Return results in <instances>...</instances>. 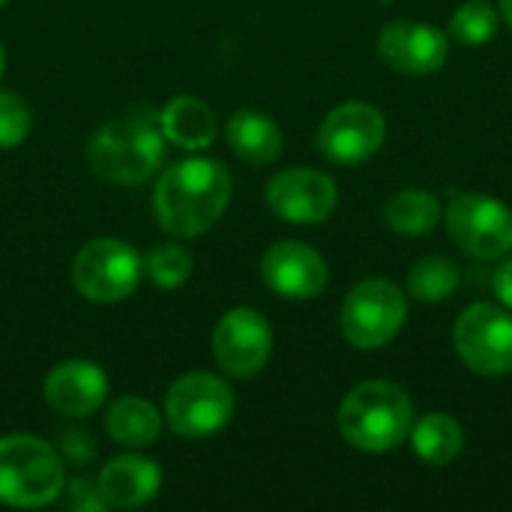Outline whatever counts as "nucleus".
I'll list each match as a JSON object with an SVG mask.
<instances>
[{
	"label": "nucleus",
	"instance_id": "nucleus-19",
	"mask_svg": "<svg viewBox=\"0 0 512 512\" xmlns=\"http://www.w3.org/2000/svg\"><path fill=\"white\" fill-rule=\"evenodd\" d=\"M408 441H411L417 459H423L432 468H447L462 456L465 432H462L459 420H453L450 414L432 411L411 426Z\"/></svg>",
	"mask_w": 512,
	"mask_h": 512
},
{
	"label": "nucleus",
	"instance_id": "nucleus-16",
	"mask_svg": "<svg viewBox=\"0 0 512 512\" xmlns=\"http://www.w3.org/2000/svg\"><path fill=\"white\" fill-rule=\"evenodd\" d=\"M162 486V471L153 459L120 456L111 459L96 480V489L108 510H135L156 498Z\"/></svg>",
	"mask_w": 512,
	"mask_h": 512
},
{
	"label": "nucleus",
	"instance_id": "nucleus-12",
	"mask_svg": "<svg viewBox=\"0 0 512 512\" xmlns=\"http://www.w3.org/2000/svg\"><path fill=\"white\" fill-rule=\"evenodd\" d=\"M339 204L336 183L315 168H288L267 183V207L291 225H321Z\"/></svg>",
	"mask_w": 512,
	"mask_h": 512
},
{
	"label": "nucleus",
	"instance_id": "nucleus-6",
	"mask_svg": "<svg viewBox=\"0 0 512 512\" xmlns=\"http://www.w3.org/2000/svg\"><path fill=\"white\" fill-rule=\"evenodd\" d=\"M144 276L141 255L111 237L90 240L72 258V285L90 303H120L126 300Z\"/></svg>",
	"mask_w": 512,
	"mask_h": 512
},
{
	"label": "nucleus",
	"instance_id": "nucleus-3",
	"mask_svg": "<svg viewBox=\"0 0 512 512\" xmlns=\"http://www.w3.org/2000/svg\"><path fill=\"white\" fill-rule=\"evenodd\" d=\"M342 438L363 453H390L408 441L414 405L393 381H363L339 405Z\"/></svg>",
	"mask_w": 512,
	"mask_h": 512
},
{
	"label": "nucleus",
	"instance_id": "nucleus-21",
	"mask_svg": "<svg viewBox=\"0 0 512 512\" xmlns=\"http://www.w3.org/2000/svg\"><path fill=\"white\" fill-rule=\"evenodd\" d=\"M441 216H444V207H441L438 195H432L426 189H405V192L393 195L384 210L390 231H396L402 237L432 234L438 228Z\"/></svg>",
	"mask_w": 512,
	"mask_h": 512
},
{
	"label": "nucleus",
	"instance_id": "nucleus-1",
	"mask_svg": "<svg viewBox=\"0 0 512 512\" xmlns=\"http://www.w3.org/2000/svg\"><path fill=\"white\" fill-rule=\"evenodd\" d=\"M231 174L216 159H183L162 171L153 189V210L159 225L174 237L207 234L231 201Z\"/></svg>",
	"mask_w": 512,
	"mask_h": 512
},
{
	"label": "nucleus",
	"instance_id": "nucleus-10",
	"mask_svg": "<svg viewBox=\"0 0 512 512\" xmlns=\"http://www.w3.org/2000/svg\"><path fill=\"white\" fill-rule=\"evenodd\" d=\"M384 138L387 120L375 105L342 102L324 117L318 129V150L336 165H360L384 147Z\"/></svg>",
	"mask_w": 512,
	"mask_h": 512
},
{
	"label": "nucleus",
	"instance_id": "nucleus-4",
	"mask_svg": "<svg viewBox=\"0 0 512 512\" xmlns=\"http://www.w3.org/2000/svg\"><path fill=\"white\" fill-rule=\"evenodd\" d=\"M66 483L63 459L36 435L0 438V504L39 510L60 498Z\"/></svg>",
	"mask_w": 512,
	"mask_h": 512
},
{
	"label": "nucleus",
	"instance_id": "nucleus-26",
	"mask_svg": "<svg viewBox=\"0 0 512 512\" xmlns=\"http://www.w3.org/2000/svg\"><path fill=\"white\" fill-rule=\"evenodd\" d=\"M63 492H66V510L72 512H105V501L99 495V489L87 480H72L69 486L63 483Z\"/></svg>",
	"mask_w": 512,
	"mask_h": 512
},
{
	"label": "nucleus",
	"instance_id": "nucleus-9",
	"mask_svg": "<svg viewBox=\"0 0 512 512\" xmlns=\"http://www.w3.org/2000/svg\"><path fill=\"white\" fill-rule=\"evenodd\" d=\"M453 342L471 372L483 378L512 372V315L504 309L492 303L468 306L453 327Z\"/></svg>",
	"mask_w": 512,
	"mask_h": 512
},
{
	"label": "nucleus",
	"instance_id": "nucleus-25",
	"mask_svg": "<svg viewBox=\"0 0 512 512\" xmlns=\"http://www.w3.org/2000/svg\"><path fill=\"white\" fill-rule=\"evenodd\" d=\"M33 117L18 93L0 90V147H18L30 135Z\"/></svg>",
	"mask_w": 512,
	"mask_h": 512
},
{
	"label": "nucleus",
	"instance_id": "nucleus-8",
	"mask_svg": "<svg viewBox=\"0 0 512 512\" xmlns=\"http://www.w3.org/2000/svg\"><path fill=\"white\" fill-rule=\"evenodd\" d=\"M447 231L477 261H495L512 252V210L492 195H456L447 207Z\"/></svg>",
	"mask_w": 512,
	"mask_h": 512
},
{
	"label": "nucleus",
	"instance_id": "nucleus-15",
	"mask_svg": "<svg viewBox=\"0 0 512 512\" xmlns=\"http://www.w3.org/2000/svg\"><path fill=\"white\" fill-rule=\"evenodd\" d=\"M108 396V378L96 363L66 360L54 366L45 378V402L54 414L81 420L102 408Z\"/></svg>",
	"mask_w": 512,
	"mask_h": 512
},
{
	"label": "nucleus",
	"instance_id": "nucleus-14",
	"mask_svg": "<svg viewBox=\"0 0 512 512\" xmlns=\"http://www.w3.org/2000/svg\"><path fill=\"white\" fill-rule=\"evenodd\" d=\"M378 54L402 75H432L447 63L450 39L423 21H393L378 36Z\"/></svg>",
	"mask_w": 512,
	"mask_h": 512
},
{
	"label": "nucleus",
	"instance_id": "nucleus-13",
	"mask_svg": "<svg viewBox=\"0 0 512 512\" xmlns=\"http://www.w3.org/2000/svg\"><path fill=\"white\" fill-rule=\"evenodd\" d=\"M327 276L324 255L300 240L273 243L261 261V279L285 300H315L327 288Z\"/></svg>",
	"mask_w": 512,
	"mask_h": 512
},
{
	"label": "nucleus",
	"instance_id": "nucleus-17",
	"mask_svg": "<svg viewBox=\"0 0 512 512\" xmlns=\"http://www.w3.org/2000/svg\"><path fill=\"white\" fill-rule=\"evenodd\" d=\"M162 135L183 150H207L216 138V114L198 96H177L159 111Z\"/></svg>",
	"mask_w": 512,
	"mask_h": 512
},
{
	"label": "nucleus",
	"instance_id": "nucleus-22",
	"mask_svg": "<svg viewBox=\"0 0 512 512\" xmlns=\"http://www.w3.org/2000/svg\"><path fill=\"white\" fill-rule=\"evenodd\" d=\"M459 285H462L459 264L441 255L420 258L408 273V291L420 303H444L459 291Z\"/></svg>",
	"mask_w": 512,
	"mask_h": 512
},
{
	"label": "nucleus",
	"instance_id": "nucleus-20",
	"mask_svg": "<svg viewBox=\"0 0 512 512\" xmlns=\"http://www.w3.org/2000/svg\"><path fill=\"white\" fill-rule=\"evenodd\" d=\"M105 432L114 444L141 450V447H150L159 441L162 414L138 396H123L111 405V411L105 417Z\"/></svg>",
	"mask_w": 512,
	"mask_h": 512
},
{
	"label": "nucleus",
	"instance_id": "nucleus-18",
	"mask_svg": "<svg viewBox=\"0 0 512 512\" xmlns=\"http://www.w3.org/2000/svg\"><path fill=\"white\" fill-rule=\"evenodd\" d=\"M225 135L231 150L252 165H270L282 153V129L276 126L273 117L261 111H249V108L234 111Z\"/></svg>",
	"mask_w": 512,
	"mask_h": 512
},
{
	"label": "nucleus",
	"instance_id": "nucleus-23",
	"mask_svg": "<svg viewBox=\"0 0 512 512\" xmlns=\"http://www.w3.org/2000/svg\"><path fill=\"white\" fill-rule=\"evenodd\" d=\"M195 270V258L189 255V249H183L180 243H159L147 252L144 258V273L147 279L162 288V291H174L180 288Z\"/></svg>",
	"mask_w": 512,
	"mask_h": 512
},
{
	"label": "nucleus",
	"instance_id": "nucleus-29",
	"mask_svg": "<svg viewBox=\"0 0 512 512\" xmlns=\"http://www.w3.org/2000/svg\"><path fill=\"white\" fill-rule=\"evenodd\" d=\"M3 69H6V57H3V45H0V78H3Z\"/></svg>",
	"mask_w": 512,
	"mask_h": 512
},
{
	"label": "nucleus",
	"instance_id": "nucleus-11",
	"mask_svg": "<svg viewBox=\"0 0 512 512\" xmlns=\"http://www.w3.org/2000/svg\"><path fill=\"white\" fill-rule=\"evenodd\" d=\"M273 354L270 321L249 309H231L213 330V357L234 378H255Z\"/></svg>",
	"mask_w": 512,
	"mask_h": 512
},
{
	"label": "nucleus",
	"instance_id": "nucleus-28",
	"mask_svg": "<svg viewBox=\"0 0 512 512\" xmlns=\"http://www.w3.org/2000/svg\"><path fill=\"white\" fill-rule=\"evenodd\" d=\"M501 15H504V21L510 24L512 30V0H501Z\"/></svg>",
	"mask_w": 512,
	"mask_h": 512
},
{
	"label": "nucleus",
	"instance_id": "nucleus-27",
	"mask_svg": "<svg viewBox=\"0 0 512 512\" xmlns=\"http://www.w3.org/2000/svg\"><path fill=\"white\" fill-rule=\"evenodd\" d=\"M492 288H495V294H498V300L512 309V258H507L498 270H495V276H492Z\"/></svg>",
	"mask_w": 512,
	"mask_h": 512
},
{
	"label": "nucleus",
	"instance_id": "nucleus-2",
	"mask_svg": "<svg viewBox=\"0 0 512 512\" xmlns=\"http://www.w3.org/2000/svg\"><path fill=\"white\" fill-rule=\"evenodd\" d=\"M90 168L120 186L150 180L165 162V135L159 111L150 105H129L120 117L108 120L87 144Z\"/></svg>",
	"mask_w": 512,
	"mask_h": 512
},
{
	"label": "nucleus",
	"instance_id": "nucleus-7",
	"mask_svg": "<svg viewBox=\"0 0 512 512\" xmlns=\"http://www.w3.org/2000/svg\"><path fill=\"white\" fill-rule=\"evenodd\" d=\"M231 414L234 390L210 372H189L165 393V420L180 438L189 441L216 435L228 426Z\"/></svg>",
	"mask_w": 512,
	"mask_h": 512
},
{
	"label": "nucleus",
	"instance_id": "nucleus-24",
	"mask_svg": "<svg viewBox=\"0 0 512 512\" xmlns=\"http://www.w3.org/2000/svg\"><path fill=\"white\" fill-rule=\"evenodd\" d=\"M498 33V9L486 0L462 3L450 18V36L459 45H486Z\"/></svg>",
	"mask_w": 512,
	"mask_h": 512
},
{
	"label": "nucleus",
	"instance_id": "nucleus-30",
	"mask_svg": "<svg viewBox=\"0 0 512 512\" xmlns=\"http://www.w3.org/2000/svg\"><path fill=\"white\" fill-rule=\"evenodd\" d=\"M3 3H9V0H0V6H3Z\"/></svg>",
	"mask_w": 512,
	"mask_h": 512
},
{
	"label": "nucleus",
	"instance_id": "nucleus-5",
	"mask_svg": "<svg viewBox=\"0 0 512 512\" xmlns=\"http://www.w3.org/2000/svg\"><path fill=\"white\" fill-rule=\"evenodd\" d=\"M408 321L405 294L387 279H363L342 303V336L357 351H378L390 345Z\"/></svg>",
	"mask_w": 512,
	"mask_h": 512
}]
</instances>
